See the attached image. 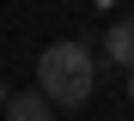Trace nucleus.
<instances>
[{
  "mask_svg": "<svg viewBox=\"0 0 134 121\" xmlns=\"http://www.w3.org/2000/svg\"><path fill=\"white\" fill-rule=\"evenodd\" d=\"M6 103H12V91H6V79H0V109H6Z\"/></svg>",
  "mask_w": 134,
  "mask_h": 121,
  "instance_id": "20e7f679",
  "label": "nucleus"
},
{
  "mask_svg": "<svg viewBox=\"0 0 134 121\" xmlns=\"http://www.w3.org/2000/svg\"><path fill=\"white\" fill-rule=\"evenodd\" d=\"M37 91L49 97L55 109H85L98 91V61L85 42H49L37 55Z\"/></svg>",
  "mask_w": 134,
  "mask_h": 121,
  "instance_id": "f257e3e1",
  "label": "nucleus"
},
{
  "mask_svg": "<svg viewBox=\"0 0 134 121\" xmlns=\"http://www.w3.org/2000/svg\"><path fill=\"white\" fill-rule=\"evenodd\" d=\"M6 121H55V103L43 91H12V103H6Z\"/></svg>",
  "mask_w": 134,
  "mask_h": 121,
  "instance_id": "7ed1b4c3",
  "label": "nucleus"
},
{
  "mask_svg": "<svg viewBox=\"0 0 134 121\" xmlns=\"http://www.w3.org/2000/svg\"><path fill=\"white\" fill-rule=\"evenodd\" d=\"M104 55L116 61L122 73H134V18H116V24L104 30Z\"/></svg>",
  "mask_w": 134,
  "mask_h": 121,
  "instance_id": "f03ea898",
  "label": "nucleus"
},
{
  "mask_svg": "<svg viewBox=\"0 0 134 121\" xmlns=\"http://www.w3.org/2000/svg\"><path fill=\"white\" fill-rule=\"evenodd\" d=\"M128 97H134V73H128Z\"/></svg>",
  "mask_w": 134,
  "mask_h": 121,
  "instance_id": "39448f33",
  "label": "nucleus"
}]
</instances>
